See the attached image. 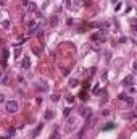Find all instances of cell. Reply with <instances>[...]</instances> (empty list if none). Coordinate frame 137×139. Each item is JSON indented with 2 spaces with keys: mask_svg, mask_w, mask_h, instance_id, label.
Instances as JSON below:
<instances>
[{
  "mask_svg": "<svg viewBox=\"0 0 137 139\" xmlns=\"http://www.w3.org/2000/svg\"><path fill=\"white\" fill-rule=\"evenodd\" d=\"M69 113H71V108H65V112H63V115H65V116H68Z\"/></svg>",
  "mask_w": 137,
  "mask_h": 139,
  "instance_id": "17",
  "label": "cell"
},
{
  "mask_svg": "<svg viewBox=\"0 0 137 139\" xmlns=\"http://www.w3.org/2000/svg\"><path fill=\"white\" fill-rule=\"evenodd\" d=\"M116 2H118V0H111V3H116Z\"/></svg>",
  "mask_w": 137,
  "mask_h": 139,
  "instance_id": "22",
  "label": "cell"
},
{
  "mask_svg": "<svg viewBox=\"0 0 137 139\" xmlns=\"http://www.w3.org/2000/svg\"><path fill=\"white\" fill-rule=\"evenodd\" d=\"M114 126H116V125H114V123H106L105 126H103V129H105V131H106V129H111V128H114Z\"/></svg>",
  "mask_w": 137,
  "mask_h": 139,
  "instance_id": "12",
  "label": "cell"
},
{
  "mask_svg": "<svg viewBox=\"0 0 137 139\" xmlns=\"http://www.w3.org/2000/svg\"><path fill=\"white\" fill-rule=\"evenodd\" d=\"M35 26H37L35 19H32V21H29V23H27V28H29V29H32V28H35Z\"/></svg>",
  "mask_w": 137,
  "mask_h": 139,
  "instance_id": "11",
  "label": "cell"
},
{
  "mask_svg": "<svg viewBox=\"0 0 137 139\" xmlns=\"http://www.w3.org/2000/svg\"><path fill=\"white\" fill-rule=\"evenodd\" d=\"M52 139H58V133L53 131V134H52Z\"/></svg>",
  "mask_w": 137,
  "mask_h": 139,
  "instance_id": "20",
  "label": "cell"
},
{
  "mask_svg": "<svg viewBox=\"0 0 137 139\" xmlns=\"http://www.w3.org/2000/svg\"><path fill=\"white\" fill-rule=\"evenodd\" d=\"M58 21H60V18H58V15H57V13L50 16V26H52V28L58 26Z\"/></svg>",
  "mask_w": 137,
  "mask_h": 139,
  "instance_id": "2",
  "label": "cell"
},
{
  "mask_svg": "<svg viewBox=\"0 0 137 139\" xmlns=\"http://www.w3.org/2000/svg\"><path fill=\"white\" fill-rule=\"evenodd\" d=\"M42 128H44V125L40 123L39 126H37V128H35V129H34V131H32V134H31V136H32V138H35V136H39V133L42 131Z\"/></svg>",
  "mask_w": 137,
  "mask_h": 139,
  "instance_id": "6",
  "label": "cell"
},
{
  "mask_svg": "<svg viewBox=\"0 0 137 139\" xmlns=\"http://www.w3.org/2000/svg\"><path fill=\"white\" fill-rule=\"evenodd\" d=\"M3 58H8V50L7 49H3Z\"/></svg>",
  "mask_w": 137,
  "mask_h": 139,
  "instance_id": "21",
  "label": "cell"
},
{
  "mask_svg": "<svg viewBox=\"0 0 137 139\" xmlns=\"http://www.w3.org/2000/svg\"><path fill=\"white\" fill-rule=\"evenodd\" d=\"M53 116H55V112H53V110H47V112H45V120H52Z\"/></svg>",
  "mask_w": 137,
  "mask_h": 139,
  "instance_id": "7",
  "label": "cell"
},
{
  "mask_svg": "<svg viewBox=\"0 0 137 139\" xmlns=\"http://www.w3.org/2000/svg\"><path fill=\"white\" fill-rule=\"evenodd\" d=\"M68 86H69V87H78V86H79V81L76 79V78H71L69 81H68Z\"/></svg>",
  "mask_w": 137,
  "mask_h": 139,
  "instance_id": "5",
  "label": "cell"
},
{
  "mask_svg": "<svg viewBox=\"0 0 137 139\" xmlns=\"http://www.w3.org/2000/svg\"><path fill=\"white\" fill-rule=\"evenodd\" d=\"M126 97H127L126 94H119V96H118V99H119V100H126Z\"/></svg>",
  "mask_w": 137,
  "mask_h": 139,
  "instance_id": "16",
  "label": "cell"
},
{
  "mask_svg": "<svg viewBox=\"0 0 137 139\" xmlns=\"http://www.w3.org/2000/svg\"><path fill=\"white\" fill-rule=\"evenodd\" d=\"M29 5V10L31 12H37V7H35V3H27Z\"/></svg>",
  "mask_w": 137,
  "mask_h": 139,
  "instance_id": "14",
  "label": "cell"
},
{
  "mask_svg": "<svg viewBox=\"0 0 137 139\" xmlns=\"http://www.w3.org/2000/svg\"><path fill=\"white\" fill-rule=\"evenodd\" d=\"M126 104H127V107H132L134 105V99L132 97H126Z\"/></svg>",
  "mask_w": 137,
  "mask_h": 139,
  "instance_id": "9",
  "label": "cell"
},
{
  "mask_svg": "<svg viewBox=\"0 0 137 139\" xmlns=\"http://www.w3.org/2000/svg\"><path fill=\"white\" fill-rule=\"evenodd\" d=\"M0 78H2V70H0Z\"/></svg>",
  "mask_w": 137,
  "mask_h": 139,
  "instance_id": "23",
  "label": "cell"
},
{
  "mask_svg": "<svg viewBox=\"0 0 137 139\" xmlns=\"http://www.w3.org/2000/svg\"><path fill=\"white\" fill-rule=\"evenodd\" d=\"M132 81H134V76H132V74H129V76H126L124 79H123V84L127 87V86H132Z\"/></svg>",
  "mask_w": 137,
  "mask_h": 139,
  "instance_id": "3",
  "label": "cell"
},
{
  "mask_svg": "<svg viewBox=\"0 0 137 139\" xmlns=\"http://www.w3.org/2000/svg\"><path fill=\"white\" fill-rule=\"evenodd\" d=\"M82 87H84V91H87V89L90 87V81H84L82 83Z\"/></svg>",
  "mask_w": 137,
  "mask_h": 139,
  "instance_id": "13",
  "label": "cell"
},
{
  "mask_svg": "<svg viewBox=\"0 0 137 139\" xmlns=\"http://www.w3.org/2000/svg\"><path fill=\"white\" fill-rule=\"evenodd\" d=\"M66 100H68V104H73V102H74V97H66Z\"/></svg>",
  "mask_w": 137,
  "mask_h": 139,
  "instance_id": "18",
  "label": "cell"
},
{
  "mask_svg": "<svg viewBox=\"0 0 137 139\" xmlns=\"http://www.w3.org/2000/svg\"><path fill=\"white\" fill-rule=\"evenodd\" d=\"M5 110H7L8 113H16V112H18V102L8 100L7 104H5Z\"/></svg>",
  "mask_w": 137,
  "mask_h": 139,
  "instance_id": "1",
  "label": "cell"
},
{
  "mask_svg": "<svg viewBox=\"0 0 137 139\" xmlns=\"http://www.w3.org/2000/svg\"><path fill=\"white\" fill-rule=\"evenodd\" d=\"M79 97H81V100H87V91H81V92H79Z\"/></svg>",
  "mask_w": 137,
  "mask_h": 139,
  "instance_id": "8",
  "label": "cell"
},
{
  "mask_svg": "<svg viewBox=\"0 0 137 139\" xmlns=\"http://www.w3.org/2000/svg\"><path fill=\"white\" fill-rule=\"evenodd\" d=\"M126 41H127V37H126V36H124V37H121V39H119V44H124Z\"/></svg>",
  "mask_w": 137,
  "mask_h": 139,
  "instance_id": "19",
  "label": "cell"
},
{
  "mask_svg": "<svg viewBox=\"0 0 137 139\" xmlns=\"http://www.w3.org/2000/svg\"><path fill=\"white\" fill-rule=\"evenodd\" d=\"M79 113H81V115H82V116H86V115H87V116H89V115H90V112H89V110H87V108H84V107H82V108H81V112H79Z\"/></svg>",
  "mask_w": 137,
  "mask_h": 139,
  "instance_id": "10",
  "label": "cell"
},
{
  "mask_svg": "<svg viewBox=\"0 0 137 139\" xmlns=\"http://www.w3.org/2000/svg\"><path fill=\"white\" fill-rule=\"evenodd\" d=\"M29 66H31V58L24 57L23 58V70H29Z\"/></svg>",
  "mask_w": 137,
  "mask_h": 139,
  "instance_id": "4",
  "label": "cell"
},
{
  "mask_svg": "<svg viewBox=\"0 0 137 139\" xmlns=\"http://www.w3.org/2000/svg\"><path fill=\"white\" fill-rule=\"evenodd\" d=\"M20 54H21V49H20V45H16V50H15V57H20Z\"/></svg>",
  "mask_w": 137,
  "mask_h": 139,
  "instance_id": "15",
  "label": "cell"
}]
</instances>
